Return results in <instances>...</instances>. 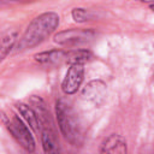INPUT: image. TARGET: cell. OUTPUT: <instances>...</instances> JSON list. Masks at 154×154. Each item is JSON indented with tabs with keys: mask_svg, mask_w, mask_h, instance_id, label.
Here are the masks:
<instances>
[{
	"mask_svg": "<svg viewBox=\"0 0 154 154\" xmlns=\"http://www.w3.org/2000/svg\"><path fill=\"white\" fill-rule=\"evenodd\" d=\"M59 19L58 13L55 12H45L34 18L17 45L18 51L34 48L42 43L58 28Z\"/></svg>",
	"mask_w": 154,
	"mask_h": 154,
	"instance_id": "1",
	"label": "cell"
},
{
	"mask_svg": "<svg viewBox=\"0 0 154 154\" xmlns=\"http://www.w3.org/2000/svg\"><path fill=\"white\" fill-rule=\"evenodd\" d=\"M55 116L58 126L65 140L75 147L82 146L83 130L77 113L75 112L72 106L65 100H58L55 103Z\"/></svg>",
	"mask_w": 154,
	"mask_h": 154,
	"instance_id": "2",
	"label": "cell"
},
{
	"mask_svg": "<svg viewBox=\"0 0 154 154\" xmlns=\"http://www.w3.org/2000/svg\"><path fill=\"white\" fill-rule=\"evenodd\" d=\"M5 125L12 137L19 143L20 147H23L26 152H34L35 150V140L32 134L29 130V125L23 122V119L19 118L17 114H12L11 117L5 119Z\"/></svg>",
	"mask_w": 154,
	"mask_h": 154,
	"instance_id": "3",
	"label": "cell"
},
{
	"mask_svg": "<svg viewBox=\"0 0 154 154\" xmlns=\"http://www.w3.org/2000/svg\"><path fill=\"white\" fill-rule=\"evenodd\" d=\"M95 32L91 29H67L54 36V42L59 46H77L93 38Z\"/></svg>",
	"mask_w": 154,
	"mask_h": 154,
	"instance_id": "4",
	"label": "cell"
},
{
	"mask_svg": "<svg viewBox=\"0 0 154 154\" xmlns=\"http://www.w3.org/2000/svg\"><path fill=\"white\" fill-rule=\"evenodd\" d=\"M84 64H71L63 82L61 90L66 95L75 94L83 83L84 79Z\"/></svg>",
	"mask_w": 154,
	"mask_h": 154,
	"instance_id": "5",
	"label": "cell"
},
{
	"mask_svg": "<svg viewBox=\"0 0 154 154\" xmlns=\"http://www.w3.org/2000/svg\"><path fill=\"white\" fill-rule=\"evenodd\" d=\"M82 96H83L84 100L94 103L95 106H100L106 100V96H107V85L102 81H100V79L90 81L83 88Z\"/></svg>",
	"mask_w": 154,
	"mask_h": 154,
	"instance_id": "6",
	"label": "cell"
},
{
	"mask_svg": "<svg viewBox=\"0 0 154 154\" xmlns=\"http://www.w3.org/2000/svg\"><path fill=\"white\" fill-rule=\"evenodd\" d=\"M128 152L126 141L124 137L117 134L109 135L101 144L100 153H108V154H125Z\"/></svg>",
	"mask_w": 154,
	"mask_h": 154,
	"instance_id": "7",
	"label": "cell"
},
{
	"mask_svg": "<svg viewBox=\"0 0 154 154\" xmlns=\"http://www.w3.org/2000/svg\"><path fill=\"white\" fill-rule=\"evenodd\" d=\"M35 60L42 65H60L67 60V51L52 49L48 52H42L35 54Z\"/></svg>",
	"mask_w": 154,
	"mask_h": 154,
	"instance_id": "8",
	"label": "cell"
},
{
	"mask_svg": "<svg viewBox=\"0 0 154 154\" xmlns=\"http://www.w3.org/2000/svg\"><path fill=\"white\" fill-rule=\"evenodd\" d=\"M16 108L18 109L19 114L23 117L25 123L30 126V129L35 132H38L40 131V123H38V118H37V114H36L34 107L30 105L19 102L16 105Z\"/></svg>",
	"mask_w": 154,
	"mask_h": 154,
	"instance_id": "9",
	"label": "cell"
},
{
	"mask_svg": "<svg viewBox=\"0 0 154 154\" xmlns=\"http://www.w3.org/2000/svg\"><path fill=\"white\" fill-rule=\"evenodd\" d=\"M41 131V140H42V147L46 153H57L59 150L58 147V140L55 136V132L52 128V125H46L40 129Z\"/></svg>",
	"mask_w": 154,
	"mask_h": 154,
	"instance_id": "10",
	"label": "cell"
},
{
	"mask_svg": "<svg viewBox=\"0 0 154 154\" xmlns=\"http://www.w3.org/2000/svg\"><path fill=\"white\" fill-rule=\"evenodd\" d=\"M91 53L87 49H73L67 51V60L66 64H84L91 59Z\"/></svg>",
	"mask_w": 154,
	"mask_h": 154,
	"instance_id": "11",
	"label": "cell"
},
{
	"mask_svg": "<svg viewBox=\"0 0 154 154\" xmlns=\"http://www.w3.org/2000/svg\"><path fill=\"white\" fill-rule=\"evenodd\" d=\"M17 42V31L10 30L2 35L1 38V60L6 58V55L11 52Z\"/></svg>",
	"mask_w": 154,
	"mask_h": 154,
	"instance_id": "12",
	"label": "cell"
},
{
	"mask_svg": "<svg viewBox=\"0 0 154 154\" xmlns=\"http://www.w3.org/2000/svg\"><path fill=\"white\" fill-rule=\"evenodd\" d=\"M71 16L75 19V22H77V23H84V22L89 20L90 17H91L90 12L85 8H82V7L73 8L72 12H71Z\"/></svg>",
	"mask_w": 154,
	"mask_h": 154,
	"instance_id": "13",
	"label": "cell"
},
{
	"mask_svg": "<svg viewBox=\"0 0 154 154\" xmlns=\"http://www.w3.org/2000/svg\"><path fill=\"white\" fill-rule=\"evenodd\" d=\"M142 2H148V4H154V0H140Z\"/></svg>",
	"mask_w": 154,
	"mask_h": 154,
	"instance_id": "14",
	"label": "cell"
},
{
	"mask_svg": "<svg viewBox=\"0 0 154 154\" xmlns=\"http://www.w3.org/2000/svg\"><path fill=\"white\" fill-rule=\"evenodd\" d=\"M150 10L154 12V4H152V5H150Z\"/></svg>",
	"mask_w": 154,
	"mask_h": 154,
	"instance_id": "15",
	"label": "cell"
}]
</instances>
